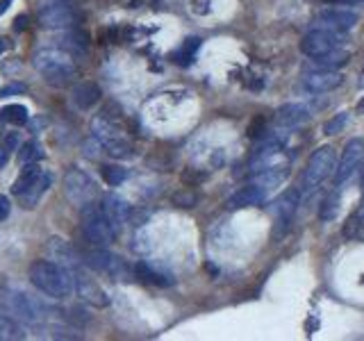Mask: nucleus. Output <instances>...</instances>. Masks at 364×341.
<instances>
[{"mask_svg": "<svg viewBox=\"0 0 364 341\" xmlns=\"http://www.w3.org/2000/svg\"><path fill=\"white\" fill-rule=\"evenodd\" d=\"M358 21L360 18H358L355 11L328 7V9L316 14V28H330V30H337V32H348L358 26Z\"/></svg>", "mask_w": 364, "mask_h": 341, "instance_id": "14", "label": "nucleus"}, {"mask_svg": "<svg viewBox=\"0 0 364 341\" xmlns=\"http://www.w3.org/2000/svg\"><path fill=\"white\" fill-rule=\"evenodd\" d=\"M100 87L94 85V82H80L73 87V105L77 109H91V107H96L98 105V100H100Z\"/></svg>", "mask_w": 364, "mask_h": 341, "instance_id": "21", "label": "nucleus"}, {"mask_svg": "<svg viewBox=\"0 0 364 341\" xmlns=\"http://www.w3.org/2000/svg\"><path fill=\"white\" fill-rule=\"evenodd\" d=\"M173 202L178 205V207H193V205L198 202V196L193 191L182 189L180 193H176V196H173Z\"/></svg>", "mask_w": 364, "mask_h": 341, "instance_id": "32", "label": "nucleus"}, {"mask_svg": "<svg viewBox=\"0 0 364 341\" xmlns=\"http://www.w3.org/2000/svg\"><path fill=\"white\" fill-rule=\"evenodd\" d=\"M64 193L73 205L82 207V205H87L96 198L98 187H96L94 178H91L89 173H85L82 168L71 166L64 173Z\"/></svg>", "mask_w": 364, "mask_h": 341, "instance_id": "9", "label": "nucleus"}, {"mask_svg": "<svg viewBox=\"0 0 364 341\" xmlns=\"http://www.w3.org/2000/svg\"><path fill=\"white\" fill-rule=\"evenodd\" d=\"M314 62H316V66L328 68V71H335V68L344 66L348 62V53L335 50V53H328V55H321V57H314Z\"/></svg>", "mask_w": 364, "mask_h": 341, "instance_id": "27", "label": "nucleus"}, {"mask_svg": "<svg viewBox=\"0 0 364 341\" xmlns=\"http://www.w3.org/2000/svg\"><path fill=\"white\" fill-rule=\"evenodd\" d=\"M26 91V85H7V87H0V98H9V96H18Z\"/></svg>", "mask_w": 364, "mask_h": 341, "instance_id": "33", "label": "nucleus"}, {"mask_svg": "<svg viewBox=\"0 0 364 341\" xmlns=\"http://www.w3.org/2000/svg\"><path fill=\"white\" fill-rule=\"evenodd\" d=\"M102 178H105V182L109 187H119L128 180V170L117 166V164H107V166H102Z\"/></svg>", "mask_w": 364, "mask_h": 341, "instance_id": "29", "label": "nucleus"}, {"mask_svg": "<svg viewBox=\"0 0 364 341\" xmlns=\"http://www.w3.org/2000/svg\"><path fill=\"white\" fill-rule=\"evenodd\" d=\"M23 321L11 314L5 305H0V337L3 339H23L26 332H23Z\"/></svg>", "mask_w": 364, "mask_h": 341, "instance_id": "23", "label": "nucleus"}, {"mask_svg": "<svg viewBox=\"0 0 364 341\" xmlns=\"http://www.w3.org/2000/svg\"><path fill=\"white\" fill-rule=\"evenodd\" d=\"M9 48H11V41L7 37H0V57H3Z\"/></svg>", "mask_w": 364, "mask_h": 341, "instance_id": "36", "label": "nucleus"}, {"mask_svg": "<svg viewBox=\"0 0 364 341\" xmlns=\"http://www.w3.org/2000/svg\"><path fill=\"white\" fill-rule=\"evenodd\" d=\"M30 280L41 293L55 301L68 298L73 293V276L64 264L50 259H37L30 266Z\"/></svg>", "mask_w": 364, "mask_h": 341, "instance_id": "1", "label": "nucleus"}, {"mask_svg": "<svg viewBox=\"0 0 364 341\" xmlns=\"http://www.w3.org/2000/svg\"><path fill=\"white\" fill-rule=\"evenodd\" d=\"M5 307L14 314L18 321L28 323V325H37L43 321V305L39 301H34L32 296H28L26 291H9L5 298Z\"/></svg>", "mask_w": 364, "mask_h": 341, "instance_id": "11", "label": "nucleus"}, {"mask_svg": "<svg viewBox=\"0 0 364 341\" xmlns=\"http://www.w3.org/2000/svg\"><path fill=\"white\" fill-rule=\"evenodd\" d=\"M9 5H11V0H0V16L9 9Z\"/></svg>", "mask_w": 364, "mask_h": 341, "instance_id": "38", "label": "nucleus"}, {"mask_svg": "<svg viewBox=\"0 0 364 341\" xmlns=\"http://www.w3.org/2000/svg\"><path fill=\"white\" fill-rule=\"evenodd\" d=\"M198 45H200V41H198L196 37H189V39H185V43H182L180 53H176V60H178L180 64H187V62H191V57H193V53L198 50Z\"/></svg>", "mask_w": 364, "mask_h": 341, "instance_id": "30", "label": "nucleus"}, {"mask_svg": "<svg viewBox=\"0 0 364 341\" xmlns=\"http://www.w3.org/2000/svg\"><path fill=\"white\" fill-rule=\"evenodd\" d=\"M85 261H87L89 269H94L98 273H105V276H109L112 280H128V276H130V266L125 264L119 255H114L100 246H96L91 253H87Z\"/></svg>", "mask_w": 364, "mask_h": 341, "instance_id": "10", "label": "nucleus"}, {"mask_svg": "<svg viewBox=\"0 0 364 341\" xmlns=\"http://www.w3.org/2000/svg\"><path fill=\"white\" fill-rule=\"evenodd\" d=\"M30 119L28 107L26 105H7L3 112H0V121L11 123V125H26Z\"/></svg>", "mask_w": 364, "mask_h": 341, "instance_id": "26", "label": "nucleus"}, {"mask_svg": "<svg viewBox=\"0 0 364 341\" xmlns=\"http://www.w3.org/2000/svg\"><path fill=\"white\" fill-rule=\"evenodd\" d=\"M132 271H134V276L146 284H155V287H171V284H173V276H171V273L148 264V261H136Z\"/></svg>", "mask_w": 364, "mask_h": 341, "instance_id": "18", "label": "nucleus"}, {"mask_svg": "<svg viewBox=\"0 0 364 341\" xmlns=\"http://www.w3.org/2000/svg\"><path fill=\"white\" fill-rule=\"evenodd\" d=\"M364 159V139H350L344 151H341V157H339V164H337V170H335V182L337 187H341L348 178L355 175V170L360 168Z\"/></svg>", "mask_w": 364, "mask_h": 341, "instance_id": "13", "label": "nucleus"}, {"mask_svg": "<svg viewBox=\"0 0 364 341\" xmlns=\"http://www.w3.org/2000/svg\"><path fill=\"white\" fill-rule=\"evenodd\" d=\"M80 227H82V234L91 246H100L107 248L114 239H117V230L109 223L102 205H98L96 200H91L87 205L80 207Z\"/></svg>", "mask_w": 364, "mask_h": 341, "instance_id": "4", "label": "nucleus"}, {"mask_svg": "<svg viewBox=\"0 0 364 341\" xmlns=\"http://www.w3.org/2000/svg\"><path fill=\"white\" fill-rule=\"evenodd\" d=\"M335 164H337V159H335L333 146L316 148L312 157L307 159V166L301 175V185H299L301 196H307V193H312L314 189L321 187V182L335 170Z\"/></svg>", "mask_w": 364, "mask_h": 341, "instance_id": "6", "label": "nucleus"}, {"mask_svg": "<svg viewBox=\"0 0 364 341\" xmlns=\"http://www.w3.org/2000/svg\"><path fill=\"white\" fill-rule=\"evenodd\" d=\"M94 139L105 148V153L112 157H132V144L128 141V136L123 134L121 125L117 121H112L107 114H100L94 119Z\"/></svg>", "mask_w": 364, "mask_h": 341, "instance_id": "5", "label": "nucleus"}, {"mask_svg": "<svg viewBox=\"0 0 364 341\" xmlns=\"http://www.w3.org/2000/svg\"><path fill=\"white\" fill-rule=\"evenodd\" d=\"M346 121H348V114H346V112H339V114H335V117H333V119H330V121L323 125V134H328V136H335V134H339L341 130H344Z\"/></svg>", "mask_w": 364, "mask_h": 341, "instance_id": "31", "label": "nucleus"}, {"mask_svg": "<svg viewBox=\"0 0 364 341\" xmlns=\"http://www.w3.org/2000/svg\"><path fill=\"white\" fill-rule=\"evenodd\" d=\"M299 198H301V191H284L282 196L273 202V214H276L282 223H289L291 216L296 214V207H299Z\"/></svg>", "mask_w": 364, "mask_h": 341, "instance_id": "22", "label": "nucleus"}, {"mask_svg": "<svg viewBox=\"0 0 364 341\" xmlns=\"http://www.w3.org/2000/svg\"><path fill=\"white\" fill-rule=\"evenodd\" d=\"M37 18L48 30H71L77 28V23L82 21V14L73 5H68L66 0H53L50 5H43L37 11Z\"/></svg>", "mask_w": 364, "mask_h": 341, "instance_id": "7", "label": "nucleus"}, {"mask_svg": "<svg viewBox=\"0 0 364 341\" xmlns=\"http://www.w3.org/2000/svg\"><path fill=\"white\" fill-rule=\"evenodd\" d=\"M57 48L66 50L68 55L73 57H82L87 55L89 50V34L85 30H75L71 28V32H66L64 37L60 39V43H57Z\"/></svg>", "mask_w": 364, "mask_h": 341, "instance_id": "20", "label": "nucleus"}, {"mask_svg": "<svg viewBox=\"0 0 364 341\" xmlns=\"http://www.w3.org/2000/svg\"><path fill=\"white\" fill-rule=\"evenodd\" d=\"M312 109L303 105V102H287V105H282L278 112H276V121L280 125H287V128H291V125H301L305 123L307 119H310Z\"/></svg>", "mask_w": 364, "mask_h": 341, "instance_id": "19", "label": "nucleus"}, {"mask_svg": "<svg viewBox=\"0 0 364 341\" xmlns=\"http://www.w3.org/2000/svg\"><path fill=\"white\" fill-rule=\"evenodd\" d=\"M323 5H360L364 0H321Z\"/></svg>", "mask_w": 364, "mask_h": 341, "instance_id": "35", "label": "nucleus"}, {"mask_svg": "<svg viewBox=\"0 0 364 341\" xmlns=\"http://www.w3.org/2000/svg\"><path fill=\"white\" fill-rule=\"evenodd\" d=\"M16 148H18V132H7L0 139V168H5V164L9 162V157Z\"/></svg>", "mask_w": 364, "mask_h": 341, "instance_id": "28", "label": "nucleus"}, {"mask_svg": "<svg viewBox=\"0 0 364 341\" xmlns=\"http://www.w3.org/2000/svg\"><path fill=\"white\" fill-rule=\"evenodd\" d=\"M341 82H344V75L339 71H328V68H323V71H314L310 75H305V80H303V85L310 94H326V91L337 89Z\"/></svg>", "mask_w": 364, "mask_h": 341, "instance_id": "16", "label": "nucleus"}, {"mask_svg": "<svg viewBox=\"0 0 364 341\" xmlns=\"http://www.w3.org/2000/svg\"><path fill=\"white\" fill-rule=\"evenodd\" d=\"M32 64L41 73L46 82L53 87H66V85H71L75 77L73 55H68L62 48H43L39 53H34Z\"/></svg>", "mask_w": 364, "mask_h": 341, "instance_id": "3", "label": "nucleus"}, {"mask_svg": "<svg viewBox=\"0 0 364 341\" xmlns=\"http://www.w3.org/2000/svg\"><path fill=\"white\" fill-rule=\"evenodd\" d=\"M100 205H102V210H105L109 223L114 225V230L121 232V227L130 221V205L121 196H117V193H107Z\"/></svg>", "mask_w": 364, "mask_h": 341, "instance_id": "17", "label": "nucleus"}, {"mask_svg": "<svg viewBox=\"0 0 364 341\" xmlns=\"http://www.w3.org/2000/svg\"><path fill=\"white\" fill-rule=\"evenodd\" d=\"M269 191L257 185V182H253V185L248 187H242L237 193H232L230 200H228V207L230 210H244V207H257V205H262L267 200Z\"/></svg>", "mask_w": 364, "mask_h": 341, "instance_id": "15", "label": "nucleus"}, {"mask_svg": "<svg viewBox=\"0 0 364 341\" xmlns=\"http://www.w3.org/2000/svg\"><path fill=\"white\" fill-rule=\"evenodd\" d=\"M355 109H358V114H364V96L360 98V102H358V107H355Z\"/></svg>", "mask_w": 364, "mask_h": 341, "instance_id": "39", "label": "nucleus"}, {"mask_svg": "<svg viewBox=\"0 0 364 341\" xmlns=\"http://www.w3.org/2000/svg\"><path fill=\"white\" fill-rule=\"evenodd\" d=\"M344 41H346L344 32H337V30H330V28H314V30H310L303 37L301 50L307 57H312V60H314V57H321V55H328V53L341 50Z\"/></svg>", "mask_w": 364, "mask_h": 341, "instance_id": "8", "label": "nucleus"}, {"mask_svg": "<svg viewBox=\"0 0 364 341\" xmlns=\"http://www.w3.org/2000/svg\"><path fill=\"white\" fill-rule=\"evenodd\" d=\"M362 207H364V180H362Z\"/></svg>", "mask_w": 364, "mask_h": 341, "instance_id": "40", "label": "nucleus"}, {"mask_svg": "<svg viewBox=\"0 0 364 341\" xmlns=\"http://www.w3.org/2000/svg\"><path fill=\"white\" fill-rule=\"evenodd\" d=\"M339 205H341V196H339V191H330L328 196L323 198L321 202V210H318V219L321 221H333L337 219V214H339Z\"/></svg>", "mask_w": 364, "mask_h": 341, "instance_id": "25", "label": "nucleus"}, {"mask_svg": "<svg viewBox=\"0 0 364 341\" xmlns=\"http://www.w3.org/2000/svg\"><path fill=\"white\" fill-rule=\"evenodd\" d=\"M26 21H28V16H18L14 21V30H26Z\"/></svg>", "mask_w": 364, "mask_h": 341, "instance_id": "37", "label": "nucleus"}, {"mask_svg": "<svg viewBox=\"0 0 364 341\" xmlns=\"http://www.w3.org/2000/svg\"><path fill=\"white\" fill-rule=\"evenodd\" d=\"M50 185H53V175L46 168H41L39 162L23 164V170L14 180L11 193L18 198L23 210H34L43 198V193L50 189Z\"/></svg>", "mask_w": 364, "mask_h": 341, "instance_id": "2", "label": "nucleus"}, {"mask_svg": "<svg viewBox=\"0 0 364 341\" xmlns=\"http://www.w3.org/2000/svg\"><path fill=\"white\" fill-rule=\"evenodd\" d=\"M0 339H3V337H0Z\"/></svg>", "mask_w": 364, "mask_h": 341, "instance_id": "41", "label": "nucleus"}, {"mask_svg": "<svg viewBox=\"0 0 364 341\" xmlns=\"http://www.w3.org/2000/svg\"><path fill=\"white\" fill-rule=\"evenodd\" d=\"M68 271H71V276H73V291L85 303L94 305V307H107L109 305V296L96 282V278H91L89 273L82 269V264H77V266L68 269Z\"/></svg>", "mask_w": 364, "mask_h": 341, "instance_id": "12", "label": "nucleus"}, {"mask_svg": "<svg viewBox=\"0 0 364 341\" xmlns=\"http://www.w3.org/2000/svg\"><path fill=\"white\" fill-rule=\"evenodd\" d=\"M9 212H11V202H9L7 196H3V193H0V223L7 221Z\"/></svg>", "mask_w": 364, "mask_h": 341, "instance_id": "34", "label": "nucleus"}, {"mask_svg": "<svg viewBox=\"0 0 364 341\" xmlns=\"http://www.w3.org/2000/svg\"><path fill=\"white\" fill-rule=\"evenodd\" d=\"M18 159L23 164H34V162H41L43 159V146L39 139H30L21 146L18 151Z\"/></svg>", "mask_w": 364, "mask_h": 341, "instance_id": "24", "label": "nucleus"}]
</instances>
